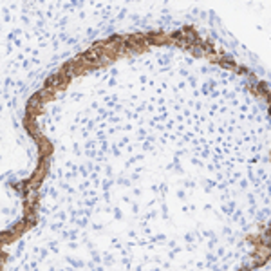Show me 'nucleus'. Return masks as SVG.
<instances>
[{
  "label": "nucleus",
  "instance_id": "1",
  "mask_svg": "<svg viewBox=\"0 0 271 271\" xmlns=\"http://www.w3.org/2000/svg\"><path fill=\"white\" fill-rule=\"evenodd\" d=\"M60 78H62V76H51V78L47 80V87H49V85H58V83L62 81Z\"/></svg>",
  "mask_w": 271,
  "mask_h": 271
}]
</instances>
